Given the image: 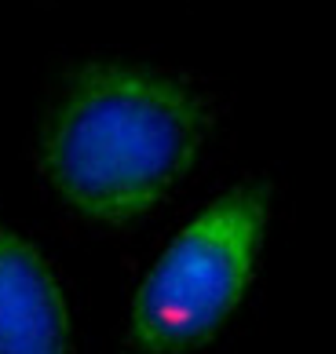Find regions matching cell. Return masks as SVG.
I'll return each mask as SVG.
<instances>
[{
    "label": "cell",
    "instance_id": "6da1fadb",
    "mask_svg": "<svg viewBox=\"0 0 336 354\" xmlns=\"http://www.w3.org/2000/svg\"><path fill=\"white\" fill-rule=\"evenodd\" d=\"M219 124L209 88L172 70L99 62L77 70L37 139V172L92 230H124L172 198Z\"/></svg>",
    "mask_w": 336,
    "mask_h": 354
},
{
    "label": "cell",
    "instance_id": "3957f363",
    "mask_svg": "<svg viewBox=\"0 0 336 354\" xmlns=\"http://www.w3.org/2000/svg\"><path fill=\"white\" fill-rule=\"evenodd\" d=\"M0 354H73L66 296L51 263L0 223Z\"/></svg>",
    "mask_w": 336,
    "mask_h": 354
},
{
    "label": "cell",
    "instance_id": "7a4b0ae2",
    "mask_svg": "<svg viewBox=\"0 0 336 354\" xmlns=\"http://www.w3.org/2000/svg\"><path fill=\"white\" fill-rule=\"evenodd\" d=\"M267 216V190L245 187L201 208L168 241L132 304L136 351L179 354L234 314L252 281Z\"/></svg>",
    "mask_w": 336,
    "mask_h": 354
}]
</instances>
